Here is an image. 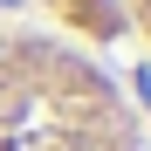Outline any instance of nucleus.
<instances>
[{
  "label": "nucleus",
  "mask_w": 151,
  "mask_h": 151,
  "mask_svg": "<svg viewBox=\"0 0 151 151\" xmlns=\"http://www.w3.org/2000/svg\"><path fill=\"white\" fill-rule=\"evenodd\" d=\"M137 89H144V103H151V69H137Z\"/></svg>",
  "instance_id": "1"
}]
</instances>
